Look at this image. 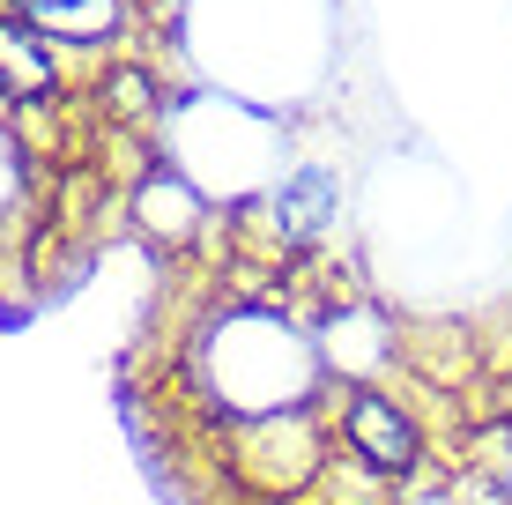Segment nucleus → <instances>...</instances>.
Masks as SVG:
<instances>
[{
    "mask_svg": "<svg viewBox=\"0 0 512 505\" xmlns=\"http://www.w3.org/2000/svg\"><path fill=\"white\" fill-rule=\"evenodd\" d=\"M334 454V424L312 402L297 409H260V416H231L223 424V476L238 483L245 498H268V505H305L320 468Z\"/></svg>",
    "mask_w": 512,
    "mask_h": 505,
    "instance_id": "1",
    "label": "nucleus"
},
{
    "mask_svg": "<svg viewBox=\"0 0 512 505\" xmlns=\"http://www.w3.org/2000/svg\"><path fill=\"white\" fill-rule=\"evenodd\" d=\"M327 424H334V446H342V454L372 461L379 476H394V483H416L423 468H438V439H431V424H423V409L409 394H394L386 379L334 387Z\"/></svg>",
    "mask_w": 512,
    "mask_h": 505,
    "instance_id": "2",
    "label": "nucleus"
},
{
    "mask_svg": "<svg viewBox=\"0 0 512 505\" xmlns=\"http://www.w3.org/2000/svg\"><path fill=\"white\" fill-rule=\"evenodd\" d=\"M334 201H342V186H334L327 164L290 171L275 194H260V201L238 216V246H253V253H268V260H305V253L327 238Z\"/></svg>",
    "mask_w": 512,
    "mask_h": 505,
    "instance_id": "3",
    "label": "nucleus"
},
{
    "mask_svg": "<svg viewBox=\"0 0 512 505\" xmlns=\"http://www.w3.org/2000/svg\"><path fill=\"white\" fill-rule=\"evenodd\" d=\"M127 223L149 238L156 253H193V246H216V216L208 201L186 186V171L171 164H149L141 179L127 186Z\"/></svg>",
    "mask_w": 512,
    "mask_h": 505,
    "instance_id": "4",
    "label": "nucleus"
},
{
    "mask_svg": "<svg viewBox=\"0 0 512 505\" xmlns=\"http://www.w3.org/2000/svg\"><path fill=\"white\" fill-rule=\"evenodd\" d=\"M67 97V52L30 23L23 8H0V112Z\"/></svg>",
    "mask_w": 512,
    "mask_h": 505,
    "instance_id": "5",
    "label": "nucleus"
},
{
    "mask_svg": "<svg viewBox=\"0 0 512 505\" xmlns=\"http://www.w3.org/2000/svg\"><path fill=\"white\" fill-rule=\"evenodd\" d=\"M8 8H23V15H38V8H52V0H8Z\"/></svg>",
    "mask_w": 512,
    "mask_h": 505,
    "instance_id": "6",
    "label": "nucleus"
},
{
    "mask_svg": "<svg viewBox=\"0 0 512 505\" xmlns=\"http://www.w3.org/2000/svg\"><path fill=\"white\" fill-rule=\"evenodd\" d=\"M505 483H512V468H505Z\"/></svg>",
    "mask_w": 512,
    "mask_h": 505,
    "instance_id": "7",
    "label": "nucleus"
}]
</instances>
